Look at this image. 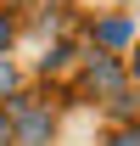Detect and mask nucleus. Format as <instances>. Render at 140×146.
I'll return each instance as SVG.
<instances>
[{
  "label": "nucleus",
  "mask_w": 140,
  "mask_h": 146,
  "mask_svg": "<svg viewBox=\"0 0 140 146\" xmlns=\"http://www.w3.org/2000/svg\"><path fill=\"white\" fill-rule=\"evenodd\" d=\"M17 84H22V73H17V62H11V51H6V56H0V101L17 90Z\"/></svg>",
  "instance_id": "39448f33"
},
{
  "label": "nucleus",
  "mask_w": 140,
  "mask_h": 146,
  "mask_svg": "<svg viewBox=\"0 0 140 146\" xmlns=\"http://www.w3.org/2000/svg\"><path fill=\"white\" fill-rule=\"evenodd\" d=\"M106 146H140V124H118L106 135Z\"/></svg>",
  "instance_id": "0eeeda50"
},
{
  "label": "nucleus",
  "mask_w": 140,
  "mask_h": 146,
  "mask_svg": "<svg viewBox=\"0 0 140 146\" xmlns=\"http://www.w3.org/2000/svg\"><path fill=\"white\" fill-rule=\"evenodd\" d=\"M135 39L140 34H135V17H129V11H112V17L90 23V51H101V56H123Z\"/></svg>",
  "instance_id": "f03ea898"
},
{
  "label": "nucleus",
  "mask_w": 140,
  "mask_h": 146,
  "mask_svg": "<svg viewBox=\"0 0 140 146\" xmlns=\"http://www.w3.org/2000/svg\"><path fill=\"white\" fill-rule=\"evenodd\" d=\"M67 56H73V45L62 39L56 51H45V62H39V73H56V68H67Z\"/></svg>",
  "instance_id": "423d86ee"
},
{
  "label": "nucleus",
  "mask_w": 140,
  "mask_h": 146,
  "mask_svg": "<svg viewBox=\"0 0 140 146\" xmlns=\"http://www.w3.org/2000/svg\"><path fill=\"white\" fill-rule=\"evenodd\" d=\"M11 129H17V146H51V141H56V107H45V101H39V107L22 112Z\"/></svg>",
  "instance_id": "7ed1b4c3"
},
{
  "label": "nucleus",
  "mask_w": 140,
  "mask_h": 146,
  "mask_svg": "<svg viewBox=\"0 0 140 146\" xmlns=\"http://www.w3.org/2000/svg\"><path fill=\"white\" fill-rule=\"evenodd\" d=\"M11 39H17V17H11V11L0 6V56L11 51Z\"/></svg>",
  "instance_id": "6e6552de"
},
{
  "label": "nucleus",
  "mask_w": 140,
  "mask_h": 146,
  "mask_svg": "<svg viewBox=\"0 0 140 146\" xmlns=\"http://www.w3.org/2000/svg\"><path fill=\"white\" fill-rule=\"evenodd\" d=\"M79 90L90 96V101H112V96L129 90V68H123V56H101V51H90L84 56V68H79Z\"/></svg>",
  "instance_id": "f257e3e1"
},
{
  "label": "nucleus",
  "mask_w": 140,
  "mask_h": 146,
  "mask_svg": "<svg viewBox=\"0 0 140 146\" xmlns=\"http://www.w3.org/2000/svg\"><path fill=\"white\" fill-rule=\"evenodd\" d=\"M0 146H17V129H11V118L0 112Z\"/></svg>",
  "instance_id": "9d476101"
},
{
  "label": "nucleus",
  "mask_w": 140,
  "mask_h": 146,
  "mask_svg": "<svg viewBox=\"0 0 140 146\" xmlns=\"http://www.w3.org/2000/svg\"><path fill=\"white\" fill-rule=\"evenodd\" d=\"M123 68H129V84H135V90H140V39H135V45H129V51H123Z\"/></svg>",
  "instance_id": "1a4fd4ad"
},
{
  "label": "nucleus",
  "mask_w": 140,
  "mask_h": 146,
  "mask_svg": "<svg viewBox=\"0 0 140 146\" xmlns=\"http://www.w3.org/2000/svg\"><path fill=\"white\" fill-rule=\"evenodd\" d=\"M118 6H129V0H118Z\"/></svg>",
  "instance_id": "9b49d317"
},
{
  "label": "nucleus",
  "mask_w": 140,
  "mask_h": 146,
  "mask_svg": "<svg viewBox=\"0 0 140 146\" xmlns=\"http://www.w3.org/2000/svg\"><path fill=\"white\" fill-rule=\"evenodd\" d=\"M106 112H112L118 124H140V101H135V84H129L123 96H112V101H106Z\"/></svg>",
  "instance_id": "20e7f679"
}]
</instances>
